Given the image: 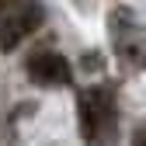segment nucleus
I'll return each mask as SVG.
<instances>
[{
	"label": "nucleus",
	"instance_id": "f257e3e1",
	"mask_svg": "<svg viewBox=\"0 0 146 146\" xmlns=\"http://www.w3.org/2000/svg\"><path fill=\"white\" fill-rule=\"evenodd\" d=\"M80 104V132L87 146H108L115 136V98L108 87H87L77 98Z\"/></svg>",
	"mask_w": 146,
	"mask_h": 146
},
{
	"label": "nucleus",
	"instance_id": "f03ea898",
	"mask_svg": "<svg viewBox=\"0 0 146 146\" xmlns=\"http://www.w3.org/2000/svg\"><path fill=\"white\" fill-rule=\"evenodd\" d=\"M42 17H45L42 4H21V7H14L11 14H4V17H0V49L11 52L25 35H31L35 28L42 25Z\"/></svg>",
	"mask_w": 146,
	"mask_h": 146
},
{
	"label": "nucleus",
	"instance_id": "7ed1b4c3",
	"mask_svg": "<svg viewBox=\"0 0 146 146\" xmlns=\"http://www.w3.org/2000/svg\"><path fill=\"white\" fill-rule=\"evenodd\" d=\"M111 38H115V49L129 63L146 66V35H143V28L132 25V14L129 11H115L111 14Z\"/></svg>",
	"mask_w": 146,
	"mask_h": 146
},
{
	"label": "nucleus",
	"instance_id": "20e7f679",
	"mask_svg": "<svg viewBox=\"0 0 146 146\" xmlns=\"http://www.w3.org/2000/svg\"><path fill=\"white\" fill-rule=\"evenodd\" d=\"M28 77L38 84V87H66L73 80V66L66 63V56H59V52H35V56L25 63Z\"/></svg>",
	"mask_w": 146,
	"mask_h": 146
}]
</instances>
